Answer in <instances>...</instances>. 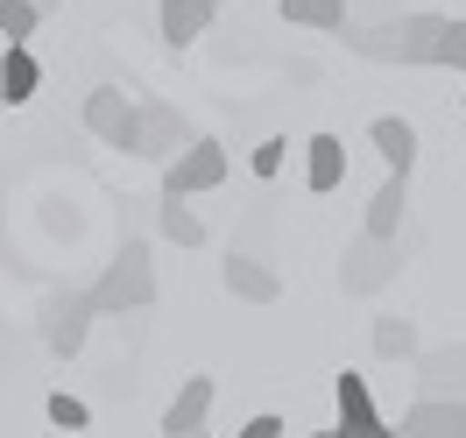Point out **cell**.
<instances>
[{
	"label": "cell",
	"instance_id": "cell-14",
	"mask_svg": "<svg viewBox=\"0 0 466 438\" xmlns=\"http://www.w3.org/2000/svg\"><path fill=\"white\" fill-rule=\"evenodd\" d=\"M212 15H219V0H163V36L184 50V43H198L212 29Z\"/></svg>",
	"mask_w": 466,
	"mask_h": 438
},
{
	"label": "cell",
	"instance_id": "cell-20",
	"mask_svg": "<svg viewBox=\"0 0 466 438\" xmlns=\"http://www.w3.org/2000/svg\"><path fill=\"white\" fill-rule=\"evenodd\" d=\"M375 353H381V361H410V353H417V325L396 319V311L375 319Z\"/></svg>",
	"mask_w": 466,
	"mask_h": 438
},
{
	"label": "cell",
	"instance_id": "cell-2",
	"mask_svg": "<svg viewBox=\"0 0 466 438\" xmlns=\"http://www.w3.org/2000/svg\"><path fill=\"white\" fill-rule=\"evenodd\" d=\"M92 304H99V319H114V311H148V304H156V262H148L142 240H120V255L106 262V276L92 283Z\"/></svg>",
	"mask_w": 466,
	"mask_h": 438
},
{
	"label": "cell",
	"instance_id": "cell-10",
	"mask_svg": "<svg viewBox=\"0 0 466 438\" xmlns=\"http://www.w3.org/2000/svg\"><path fill=\"white\" fill-rule=\"evenodd\" d=\"M205 417H212V375H191L184 389H177V403L163 410V432L191 438V432H205Z\"/></svg>",
	"mask_w": 466,
	"mask_h": 438
},
{
	"label": "cell",
	"instance_id": "cell-6",
	"mask_svg": "<svg viewBox=\"0 0 466 438\" xmlns=\"http://www.w3.org/2000/svg\"><path fill=\"white\" fill-rule=\"evenodd\" d=\"M86 127H92V135H99L106 148H127V156H135V127H142V107H135V99H127L120 86H99V92L86 99Z\"/></svg>",
	"mask_w": 466,
	"mask_h": 438
},
{
	"label": "cell",
	"instance_id": "cell-24",
	"mask_svg": "<svg viewBox=\"0 0 466 438\" xmlns=\"http://www.w3.org/2000/svg\"><path fill=\"white\" fill-rule=\"evenodd\" d=\"M283 148H290V142H262V148H255V170L276 177V170H283Z\"/></svg>",
	"mask_w": 466,
	"mask_h": 438
},
{
	"label": "cell",
	"instance_id": "cell-23",
	"mask_svg": "<svg viewBox=\"0 0 466 438\" xmlns=\"http://www.w3.org/2000/svg\"><path fill=\"white\" fill-rule=\"evenodd\" d=\"M438 64L466 71V22H445V43H438Z\"/></svg>",
	"mask_w": 466,
	"mask_h": 438
},
{
	"label": "cell",
	"instance_id": "cell-21",
	"mask_svg": "<svg viewBox=\"0 0 466 438\" xmlns=\"http://www.w3.org/2000/svg\"><path fill=\"white\" fill-rule=\"evenodd\" d=\"M35 22H43V7H35V0H0V36H7V43H29Z\"/></svg>",
	"mask_w": 466,
	"mask_h": 438
},
{
	"label": "cell",
	"instance_id": "cell-1",
	"mask_svg": "<svg viewBox=\"0 0 466 438\" xmlns=\"http://www.w3.org/2000/svg\"><path fill=\"white\" fill-rule=\"evenodd\" d=\"M438 43H445V15H396L381 29H347V50L375 64H438Z\"/></svg>",
	"mask_w": 466,
	"mask_h": 438
},
{
	"label": "cell",
	"instance_id": "cell-13",
	"mask_svg": "<svg viewBox=\"0 0 466 438\" xmlns=\"http://www.w3.org/2000/svg\"><path fill=\"white\" fill-rule=\"evenodd\" d=\"M304 184H311V191H339V184H347V142H339V135H311Z\"/></svg>",
	"mask_w": 466,
	"mask_h": 438
},
{
	"label": "cell",
	"instance_id": "cell-17",
	"mask_svg": "<svg viewBox=\"0 0 466 438\" xmlns=\"http://www.w3.org/2000/svg\"><path fill=\"white\" fill-rule=\"evenodd\" d=\"M368 135H375L381 163H389V170H403V177H410V163H417V127H410V120H396V114H381L375 127H368Z\"/></svg>",
	"mask_w": 466,
	"mask_h": 438
},
{
	"label": "cell",
	"instance_id": "cell-7",
	"mask_svg": "<svg viewBox=\"0 0 466 438\" xmlns=\"http://www.w3.org/2000/svg\"><path fill=\"white\" fill-rule=\"evenodd\" d=\"M191 142V120L177 114L170 99H142V127H135V156H148V163H170L177 148Z\"/></svg>",
	"mask_w": 466,
	"mask_h": 438
},
{
	"label": "cell",
	"instance_id": "cell-19",
	"mask_svg": "<svg viewBox=\"0 0 466 438\" xmlns=\"http://www.w3.org/2000/svg\"><path fill=\"white\" fill-rule=\"evenodd\" d=\"M163 234H170L177 248H198V240H205V219L177 199V191H163Z\"/></svg>",
	"mask_w": 466,
	"mask_h": 438
},
{
	"label": "cell",
	"instance_id": "cell-16",
	"mask_svg": "<svg viewBox=\"0 0 466 438\" xmlns=\"http://www.w3.org/2000/svg\"><path fill=\"white\" fill-rule=\"evenodd\" d=\"M0 86H7V107L35 99V86H43V64L29 57V43H7V50H0Z\"/></svg>",
	"mask_w": 466,
	"mask_h": 438
},
{
	"label": "cell",
	"instance_id": "cell-15",
	"mask_svg": "<svg viewBox=\"0 0 466 438\" xmlns=\"http://www.w3.org/2000/svg\"><path fill=\"white\" fill-rule=\"evenodd\" d=\"M403 205H410V177L403 170H389V184H381L375 199H368V234H403Z\"/></svg>",
	"mask_w": 466,
	"mask_h": 438
},
{
	"label": "cell",
	"instance_id": "cell-25",
	"mask_svg": "<svg viewBox=\"0 0 466 438\" xmlns=\"http://www.w3.org/2000/svg\"><path fill=\"white\" fill-rule=\"evenodd\" d=\"M248 438H283V417H276V410H262V417L248 424Z\"/></svg>",
	"mask_w": 466,
	"mask_h": 438
},
{
	"label": "cell",
	"instance_id": "cell-18",
	"mask_svg": "<svg viewBox=\"0 0 466 438\" xmlns=\"http://www.w3.org/2000/svg\"><path fill=\"white\" fill-rule=\"evenodd\" d=\"M283 22H297V29H325V36H339V29H347V0H283Z\"/></svg>",
	"mask_w": 466,
	"mask_h": 438
},
{
	"label": "cell",
	"instance_id": "cell-22",
	"mask_svg": "<svg viewBox=\"0 0 466 438\" xmlns=\"http://www.w3.org/2000/svg\"><path fill=\"white\" fill-rule=\"evenodd\" d=\"M50 424H57V432H86L92 410L78 403V396H64V389H57V396H50Z\"/></svg>",
	"mask_w": 466,
	"mask_h": 438
},
{
	"label": "cell",
	"instance_id": "cell-27",
	"mask_svg": "<svg viewBox=\"0 0 466 438\" xmlns=\"http://www.w3.org/2000/svg\"><path fill=\"white\" fill-rule=\"evenodd\" d=\"M0 107H7V86H0Z\"/></svg>",
	"mask_w": 466,
	"mask_h": 438
},
{
	"label": "cell",
	"instance_id": "cell-8",
	"mask_svg": "<svg viewBox=\"0 0 466 438\" xmlns=\"http://www.w3.org/2000/svg\"><path fill=\"white\" fill-rule=\"evenodd\" d=\"M403 432H417V438H460L466 432V396H417V403L403 410Z\"/></svg>",
	"mask_w": 466,
	"mask_h": 438
},
{
	"label": "cell",
	"instance_id": "cell-26",
	"mask_svg": "<svg viewBox=\"0 0 466 438\" xmlns=\"http://www.w3.org/2000/svg\"><path fill=\"white\" fill-rule=\"evenodd\" d=\"M35 7H43V15H57V7H64V0H35Z\"/></svg>",
	"mask_w": 466,
	"mask_h": 438
},
{
	"label": "cell",
	"instance_id": "cell-3",
	"mask_svg": "<svg viewBox=\"0 0 466 438\" xmlns=\"http://www.w3.org/2000/svg\"><path fill=\"white\" fill-rule=\"evenodd\" d=\"M92 319H99L92 290H50V297H43V311H35V332H43V347L57 353V361H71V353L86 347Z\"/></svg>",
	"mask_w": 466,
	"mask_h": 438
},
{
	"label": "cell",
	"instance_id": "cell-9",
	"mask_svg": "<svg viewBox=\"0 0 466 438\" xmlns=\"http://www.w3.org/2000/svg\"><path fill=\"white\" fill-rule=\"evenodd\" d=\"M339 432L347 438H381V410L375 396H368V375H339Z\"/></svg>",
	"mask_w": 466,
	"mask_h": 438
},
{
	"label": "cell",
	"instance_id": "cell-28",
	"mask_svg": "<svg viewBox=\"0 0 466 438\" xmlns=\"http://www.w3.org/2000/svg\"><path fill=\"white\" fill-rule=\"evenodd\" d=\"M460 99H466V92H460Z\"/></svg>",
	"mask_w": 466,
	"mask_h": 438
},
{
	"label": "cell",
	"instance_id": "cell-4",
	"mask_svg": "<svg viewBox=\"0 0 466 438\" xmlns=\"http://www.w3.org/2000/svg\"><path fill=\"white\" fill-rule=\"evenodd\" d=\"M396 269H403V248H396V240L389 234H360L347 248V262H339V283H347V297H375Z\"/></svg>",
	"mask_w": 466,
	"mask_h": 438
},
{
	"label": "cell",
	"instance_id": "cell-5",
	"mask_svg": "<svg viewBox=\"0 0 466 438\" xmlns=\"http://www.w3.org/2000/svg\"><path fill=\"white\" fill-rule=\"evenodd\" d=\"M219 177H227V148L205 142V135H191V142H184L170 163H163V191H177V199H198V191H212Z\"/></svg>",
	"mask_w": 466,
	"mask_h": 438
},
{
	"label": "cell",
	"instance_id": "cell-11",
	"mask_svg": "<svg viewBox=\"0 0 466 438\" xmlns=\"http://www.w3.org/2000/svg\"><path fill=\"white\" fill-rule=\"evenodd\" d=\"M417 382L431 396H466V347H431L417 353Z\"/></svg>",
	"mask_w": 466,
	"mask_h": 438
},
{
	"label": "cell",
	"instance_id": "cell-12",
	"mask_svg": "<svg viewBox=\"0 0 466 438\" xmlns=\"http://www.w3.org/2000/svg\"><path fill=\"white\" fill-rule=\"evenodd\" d=\"M227 290L248 297V304H276V297H283V276H276L268 262H255V255H233L227 262Z\"/></svg>",
	"mask_w": 466,
	"mask_h": 438
}]
</instances>
